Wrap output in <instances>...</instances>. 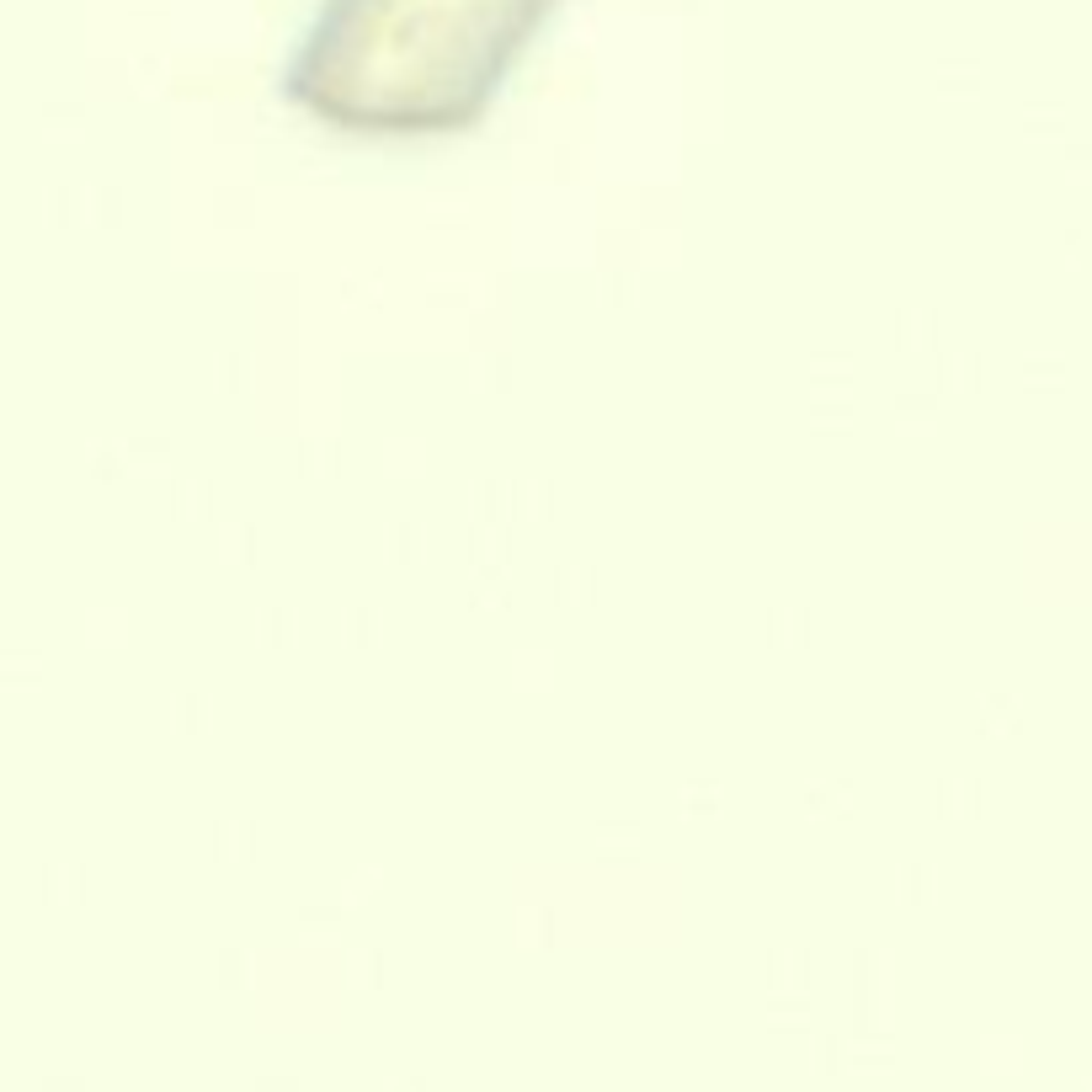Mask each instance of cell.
I'll return each instance as SVG.
<instances>
[{
  "label": "cell",
  "instance_id": "6da1fadb",
  "mask_svg": "<svg viewBox=\"0 0 1092 1092\" xmlns=\"http://www.w3.org/2000/svg\"><path fill=\"white\" fill-rule=\"evenodd\" d=\"M560 0H314L278 102L347 144H443L485 128Z\"/></svg>",
  "mask_w": 1092,
  "mask_h": 1092
}]
</instances>
